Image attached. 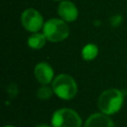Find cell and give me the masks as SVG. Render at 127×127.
Wrapping results in <instances>:
<instances>
[{
    "label": "cell",
    "mask_w": 127,
    "mask_h": 127,
    "mask_svg": "<svg viewBox=\"0 0 127 127\" xmlns=\"http://www.w3.org/2000/svg\"><path fill=\"white\" fill-rule=\"evenodd\" d=\"M124 102V93L117 88L104 90L98 97V108L100 112L106 115H112L118 112Z\"/></svg>",
    "instance_id": "obj_1"
},
{
    "label": "cell",
    "mask_w": 127,
    "mask_h": 127,
    "mask_svg": "<svg viewBox=\"0 0 127 127\" xmlns=\"http://www.w3.org/2000/svg\"><path fill=\"white\" fill-rule=\"evenodd\" d=\"M52 127H81L82 121L78 113L70 108H61L53 113Z\"/></svg>",
    "instance_id": "obj_4"
},
{
    "label": "cell",
    "mask_w": 127,
    "mask_h": 127,
    "mask_svg": "<svg viewBox=\"0 0 127 127\" xmlns=\"http://www.w3.org/2000/svg\"><path fill=\"white\" fill-rule=\"evenodd\" d=\"M53 93H54L53 87H49V86L46 84V85L41 86V87L38 89V91H37V96H38V98H40V99H42V100H47V99H49V98L52 97Z\"/></svg>",
    "instance_id": "obj_11"
},
{
    "label": "cell",
    "mask_w": 127,
    "mask_h": 127,
    "mask_svg": "<svg viewBox=\"0 0 127 127\" xmlns=\"http://www.w3.org/2000/svg\"><path fill=\"white\" fill-rule=\"evenodd\" d=\"M4 127H15V126H12V125H6V126H4Z\"/></svg>",
    "instance_id": "obj_13"
},
{
    "label": "cell",
    "mask_w": 127,
    "mask_h": 127,
    "mask_svg": "<svg viewBox=\"0 0 127 127\" xmlns=\"http://www.w3.org/2000/svg\"><path fill=\"white\" fill-rule=\"evenodd\" d=\"M47 38L44 33H33L28 38V46L33 50H40L46 44Z\"/></svg>",
    "instance_id": "obj_9"
},
{
    "label": "cell",
    "mask_w": 127,
    "mask_h": 127,
    "mask_svg": "<svg viewBox=\"0 0 127 127\" xmlns=\"http://www.w3.org/2000/svg\"><path fill=\"white\" fill-rule=\"evenodd\" d=\"M36 127H52V126H50L48 124H40V125H37Z\"/></svg>",
    "instance_id": "obj_12"
},
{
    "label": "cell",
    "mask_w": 127,
    "mask_h": 127,
    "mask_svg": "<svg viewBox=\"0 0 127 127\" xmlns=\"http://www.w3.org/2000/svg\"><path fill=\"white\" fill-rule=\"evenodd\" d=\"M34 74L38 82L43 85L49 84L52 80H54V70L51 65L47 63H39L34 69Z\"/></svg>",
    "instance_id": "obj_6"
},
{
    "label": "cell",
    "mask_w": 127,
    "mask_h": 127,
    "mask_svg": "<svg viewBox=\"0 0 127 127\" xmlns=\"http://www.w3.org/2000/svg\"><path fill=\"white\" fill-rule=\"evenodd\" d=\"M58 13L60 17L65 22H72L76 20L78 16V10L76 6L67 0H64L60 3L58 7Z\"/></svg>",
    "instance_id": "obj_7"
},
{
    "label": "cell",
    "mask_w": 127,
    "mask_h": 127,
    "mask_svg": "<svg viewBox=\"0 0 127 127\" xmlns=\"http://www.w3.org/2000/svg\"><path fill=\"white\" fill-rule=\"evenodd\" d=\"M55 1H59V0H55Z\"/></svg>",
    "instance_id": "obj_14"
},
{
    "label": "cell",
    "mask_w": 127,
    "mask_h": 127,
    "mask_svg": "<svg viewBox=\"0 0 127 127\" xmlns=\"http://www.w3.org/2000/svg\"><path fill=\"white\" fill-rule=\"evenodd\" d=\"M98 55V48L94 44H87L81 50V57L84 61H92Z\"/></svg>",
    "instance_id": "obj_10"
},
{
    "label": "cell",
    "mask_w": 127,
    "mask_h": 127,
    "mask_svg": "<svg viewBox=\"0 0 127 127\" xmlns=\"http://www.w3.org/2000/svg\"><path fill=\"white\" fill-rule=\"evenodd\" d=\"M54 93L64 100L73 98L77 92V84L75 80L68 74L61 73L57 75L52 84Z\"/></svg>",
    "instance_id": "obj_2"
},
{
    "label": "cell",
    "mask_w": 127,
    "mask_h": 127,
    "mask_svg": "<svg viewBox=\"0 0 127 127\" xmlns=\"http://www.w3.org/2000/svg\"><path fill=\"white\" fill-rule=\"evenodd\" d=\"M21 23L23 27L31 33L39 32L44 27L45 24L40 12H38L34 8H28L22 13Z\"/></svg>",
    "instance_id": "obj_5"
},
{
    "label": "cell",
    "mask_w": 127,
    "mask_h": 127,
    "mask_svg": "<svg viewBox=\"0 0 127 127\" xmlns=\"http://www.w3.org/2000/svg\"><path fill=\"white\" fill-rule=\"evenodd\" d=\"M43 33L47 40L53 43H58L65 40L69 34V28L63 19H50L43 27Z\"/></svg>",
    "instance_id": "obj_3"
},
{
    "label": "cell",
    "mask_w": 127,
    "mask_h": 127,
    "mask_svg": "<svg viewBox=\"0 0 127 127\" xmlns=\"http://www.w3.org/2000/svg\"><path fill=\"white\" fill-rule=\"evenodd\" d=\"M83 127H115V125L108 115L100 112L91 114L86 119Z\"/></svg>",
    "instance_id": "obj_8"
}]
</instances>
